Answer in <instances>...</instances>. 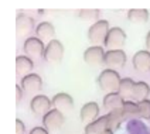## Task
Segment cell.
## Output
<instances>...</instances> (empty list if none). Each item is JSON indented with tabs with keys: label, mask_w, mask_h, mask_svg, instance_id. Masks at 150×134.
<instances>
[{
	"label": "cell",
	"mask_w": 150,
	"mask_h": 134,
	"mask_svg": "<svg viewBox=\"0 0 150 134\" xmlns=\"http://www.w3.org/2000/svg\"><path fill=\"white\" fill-rule=\"evenodd\" d=\"M126 42V33L120 28V27H112L109 30L106 40H105V47L106 50H122V47Z\"/></svg>",
	"instance_id": "obj_3"
},
{
	"label": "cell",
	"mask_w": 150,
	"mask_h": 134,
	"mask_svg": "<svg viewBox=\"0 0 150 134\" xmlns=\"http://www.w3.org/2000/svg\"><path fill=\"white\" fill-rule=\"evenodd\" d=\"M23 50H24L25 55H28V58H41L44 57V52H45V45L40 38L28 37L24 41Z\"/></svg>",
	"instance_id": "obj_5"
},
{
	"label": "cell",
	"mask_w": 150,
	"mask_h": 134,
	"mask_svg": "<svg viewBox=\"0 0 150 134\" xmlns=\"http://www.w3.org/2000/svg\"><path fill=\"white\" fill-rule=\"evenodd\" d=\"M52 106H54V109L59 110V112H69V110L74 107V99L68 95V93H57L52 99Z\"/></svg>",
	"instance_id": "obj_15"
},
{
	"label": "cell",
	"mask_w": 150,
	"mask_h": 134,
	"mask_svg": "<svg viewBox=\"0 0 150 134\" xmlns=\"http://www.w3.org/2000/svg\"><path fill=\"white\" fill-rule=\"evenodd\" d=\"M109 130V119L108 114L100 116L95 121H92L91 124L85 126V134H102Z\"/></svg>",
	"instance_id": "obj_16"
},
{
	"label": "cell",
	"mask_w": 150,
	"mask_h": 134,
	"mask_svg": "<svg viewBox=\"0 0 150 134\" xmlns=\"http://www.w3.org/2000/svg\"><path fill=\"white\" fill-rule=\"evenodd\" d=\"M64 57V45L58 40H52L45 45L44 59L50 64H58Z\"/></svg>",
	"instance_id": "obj_6"
},
{
	"label": "cell",
	"mask_w": 150,
	"mask_h": 134,
	"mask_svg": "<svg viewBox=\"0 0 150 134\" xmlns=\"http://www.w3.org/2000/svg\"><path fill=\"white\" fill-rule=\"evenodd\" d=\"M21 98H23V88H21V86H16V100H17V103L21 102Z\"/></svg>",
	"instance_id": "obj_28"
},
{
	"label": "cell",
	"mask_w": 150,
	"mask_h": 134,
	"mask_svg": "<svg viewBox=\"0 0 150 134\" xmlns=\"http://www.w3.org/2000/svg\"><path fill=\"white\" fill-rule=\"evenodd\" d=\"M34 68V62L31 58L25 57V55H20L16 58V72L17 75H20L21 78L30 75Z\"/></svg>",
	"instance_id": "obj_18"
},
{
	"label": "cell",
	"mask_w": 150,
	"mask_h": 134,
	"mask_svg": "<svg viewBox=\"0 0 150 134\" xmlns=\"http://www.w3.org/2000/svg\"><path fill=\"white\" fill-rule=\"evenodd\" d=\"M109 30H110V27H109L108 20H98L96 23H93L89 27L88 40L95 47H100V44H105V40H106Z\"/></svg>",
	"instance_id": "obj_2"
},
{
	"label": "cell",
	"mask_w": 150,
	"mask_h": 134,
	"mask_svg": "<svg viewBox=\"0 0 150 134\" xmlns=\"http://www.w3.org/2000/svg\"><path fill=\"white\" fill-rule=\"evenodd\" d=\"M122 82V78L119 75V72L115 69H105L100 72V75L98 76V85L102 91L105 92H117L119 85Z\"/></svg>",
	"instance_id": "obj_1"
},
{
	"label": "cell",
	"mask_w": 150,
	"mask_h": 134,
	"mask_svg": "<svg viewBox=\"0 0 150 134\" xmlns=\"http://www.w3.org/2000/svg\"><path fill=\"white\" fill-rule=\"evenodd\" d=\"M132 64L137 72H150V51H137L132 58Z\"/></svg>",
	"instance_id": "obj_12"
},
{
	"label": "cell",
	"mask_w": 150,
	"mask_h": 134,
	"mask_svg": "<svg viewBox=\"0 0 150 134\" xmlns=\"http://www.w3.org/2000/svg\"><path fill=\"white\" fill-rule=\"evenodd\" d=\"M127 18L134 24H143L149 20V11L146 8H132L127 11Z\"/></svg>",
	"instance_id": "obj_21"
},
{
	"label": "cell",
	"mask_w": 150,
	"mask_h": 134,
	"mask_svg": "<svg viewBox=\"0 0 150 134\" xmlns=\"http://www.w3.org/2000/svg\"><path fill=\"white\" fill-rule=\"evenodd\" d=\"M79 117H81V121H82L85 126L91 124L92 121H95L96 119H99V106H98V103H95V102L85 103L82 107H81Z\"/></svg>",
	"instance_id": "obj_10"
},
{
	"label": "cell",
	"mask_w": 150,
	"mask_h": 134,
	"mask_svg": "<svg viewBox=\"0 0 150 134\" xmlns=\"http://www.w3.org/2000/svg\"><path fill=\"white\" fill-rule=\"evenodd\" d=\"M123 114H125L126 120H130V119H139V106L137 103L133 100L125 102V106H123Z\"/></svg>",
	"instance_id": "obj_23"
},
{
	"label": "cell",
	"mask_w": 150,
	"mask_h": 134,
	"mask_svg": "<svg viewBox=\"0 0 150 134\" xmlns=\"http://www.w3.org/2000/svg\"><path fill=\"white\" fill-rule=\"evenodd\" d=\"M137 106H139V119L150 120V100L149 99H146V100H143V102H139Z\"/></svg>",
	"instance_id": "obj_25"
},
{
	"label": "cell",
	"mask_w": 150,
	"mask_h": 134,
	"mask_svg": "<svg viewBox=\"0 0 150 134\" xmlns=\"http://www.w3.org/2000/svg\"><path fill=\"white\" fill-rule=\"evenodd\" d=\"M23 91L30 95H35L42 89V79L40 78V75L37 74H30V75L21 78V85Z\"/></svg>",
	"instance_id": "obj_11"
},
{
	"label": "cell",
	"mask_w": 150,
	"mask_h": 134,
	"mask_svg": "<svg viewBox=\"0 0 150 134\" xmlns=\"http://www.w3.org/2000/svg\"><path fill=\"white\" fill-rule=\"evenodd\" d=\"M133 88H134V82L130 78H122V82L119 85L117 93L122 96V99L125 102H129L132 100V96H133Z\"/></svg>",
	"instance_id": "obj_20"
},
{
	"label": "cell",
	"mask_w": 150,
	"mask_h": 134,
	"mask_svg": "<svg viewBox=\"0 0 150 134\" xmlns=\"http://www.w3.org/2000/svg\"><path fill=\"white\" fill-rule=\"evenodd\" d=\"M150 95V86L146 82H134V88H133V96H132V100L139 103V102L146 100Z\"/></svg>",
	"instance_id": "obj_19"
},
{
	"label": "cell",
	"mask_w": 150,
	"mask_h": 134,
	"mask_svg": "<svg viewBox=\"0 0 150 134\" xmlns=\"http://www.w3.org/2000/svg\"><path fill=\"white\" fill-rule=\"evenodd\" d=\"M102 134H113V131H110V130H108V131H105V133H102Z\"/></svg>",
	"instance_id": "obj_30"
},
{
	"label": "cell",
	"mask_w": 150,
	"mask_h": 134,
	"mask_svg": "<svg viewBox=\"0 0 150 134\" xmlns=\"http://www.w3.org/2000/svg\"><path fill=\"white\" fill-rule=\"evenodd\" d=\"M146 47H147V51H150V31L146 35Z\"/></svg>",
	"instance_id": "obj_29"
},
{
	"label": "cell",
	"mask_w": 150,
	"mask_h": 134,
	"mask_svg": "<svg viewBox=\"0 0 150 134\" xmlns=\"http://www.w3.org/2000/svg\"><path fill=\"white\" fill-rule=\"evenodd\" d=\"M54 34H55V27L48 21H42L35 27V37L40 38L41 41H52Z\"/></svg>",
	"instance_id": "obj_17"
},
{
	"label": "cell",
	"mask_w": 150,
	"mask_h": 134,
	"mask_svg": "<svg viewBox=\"0 0 150 134\" xmlns=\"http://www.w3.org/2000/svg\"><path fill=\"white\" fill-rule=\"evenodd\" d=\"M16 28L20 37H24L28 33H31L34 28V20L25 13H18L16 18Z\"/></svg>",
	"instance_id": "obj_13"
},
{
	"label": "cell",
	"mask_w": 150,
	"mask_h": 134,
	"mask_svg": "<svg viewBox=\"0 0 150 134\" xmlns=\"http://www.w3.org/2000/svg\"><path fill=\"white\" fill-rule=\"evenodd\" d=\"M125 64H126L125 51H122V50L106 51L103 65L109 67V69H113V68H122V67H125Z\"/></svg>",
	"instance_id": "obj_9"
},
{
	"label": "cell",
	"mask_w": 150,
	"mask_h": 134,
	"mask_svg": "<svg viewBox=\"0 0 150 134\" xmlns=\"http://www.w3.org/2000/svg\"><path fill=\"white\" fill-rule=\"evenodd\" d=\"M105 54L106 51L102 47H95L92 45L89 48H86L83 52V61L89 65V67H99L105 61Z\"/></svg>",
	"instance_id": "obj_8"
},
{
	"label": "cell",
	"mask_w": 150,
	"mask_h": 134,
	"mask_svg": "<svg viewBox=\"0 0 150 134\" xmlns=\"http://www.w3.org/2000/svg\"><path fill=\"white\" fill-rule=\"evenodd\" d=\"M24 133H25L24 123H23L20 119H17L16 120V134H24Z\"/></svg>",
	"instance_id": "obj_26"
},
{
	"label": "cell",
	"mask_w": 150,
	"mask_h": 134,
	"mask_svg": "<svg viewBox=\"0 0 150 134\" xmlns=\"http://www.w3.org/2000/svg\"><path fill=\"white\" fill-rule=\"evenodd\" d=\"M108 119H109V130H110V131L117 130V128L120 127V124L126 120L125 114H123V109L115 110V112H109Z\"/></svg>",
	"instance_id": "obj_22"
},
{
	"label": "cell",
	"mask_w": 150,
	"mask_h": 134,
	"mask_svg": "<svg viewBox=\"0 0 150 134\" xmlns=\"http://www.w3.org/2000/svg\"><path fill=\"white\" fill-rule=\"evenodd\" d=\"M52 100L45 95H35L30 102V109L37 116H44L51 110Z\"/></svg>",
	"instance_id": "obj_7"
},
{
	"label": "cell",
	"mask_w": 150,
	"mask_h": 134,
	"mask_svg": "<svg viewBox=\"0 0 150 134\" xmlns=\"http://www.w3.org/2000/svg\"><path fill=\"white\" fill-rule=\"evenodd\" d=\"M65 123V116L62 112L57 109H51L47 114L42 116V126L48 131H57Z\"/></svg>",
	"instance_id": "obj_4"
},
{
	"label": "cell",
	"mask_w": 150,
	"mask_h": 134,
	"mask_svg": "<svg viewBox=\"0 0 150 134\" xmlns=\"http://www.w3.org/2000/svg\"><path fill=\"white\" fill-rule=\"evenodd\" d=\"M78 16H79V18H82L85 21H93V23H96L98 21V17H99V10H95V8L79 10L78 11Z\"/></svg>",
	"instance_id": "obj_24"
},
{
	"label": "cell",
	"mask_w": 150,
	"mask_h": 134,
	"mask_svg": "<svg viewBox=\"0 0 150 134\" xmlns=\"http://www.w3.org/2000/svg\"><path fill=\"white\" fill-rule=\"evenodd\" d=\"M50 131L47 130V128H44V127H34L30 130V133L28 134H48Z\"/></svg>",
	"instance_id": "obj_27"
},
{
	"label": "cell",
	"mask_w": 150,
	"mask_h": 134,
	"mask_svg": "<svg viewBox=\"0 0 150 134\" xmlns=\"http://www.w3.org/2000/svg\"><path fill=\"white\" fill-rule=\"evenodd\" d=\"M125 106V100L122 99V96L117 92H110L106 93L103 98V107L106 112H115V110L123 109Z\"/></svg>",
	"instance_id": "obj_14"
}]
</instances>
